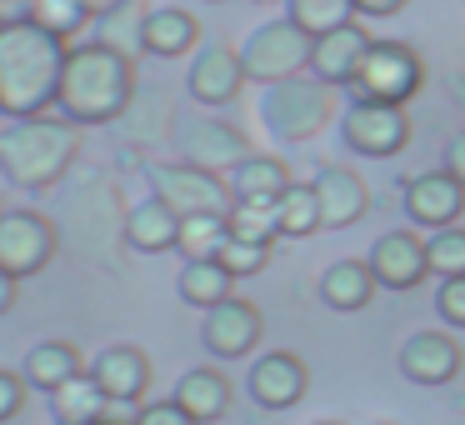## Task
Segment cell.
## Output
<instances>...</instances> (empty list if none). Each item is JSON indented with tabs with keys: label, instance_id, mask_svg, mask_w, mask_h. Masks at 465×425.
Returning a JSON list of instances; mask_svg holds the SVG:
<instances>
[{
	"label": "cell",
	"instance_id": "6da1fadb",
	"mask_svg": "<svg viewBox=\"0 0 465 425\" xmlns=\"http://www.w3.org/2000/svg\"><path fill=\"white\" fill-rule=\"evenodd\" d=\"M65 55H71V45L41 31L35 21L0 25V115L31 121V115L51 111L61 95Z\"/></svg>",
	"mask_w": 465,
	"mask_h": 425
},
{
	"label": "cell",
	"instance_id": "7a4b0ae2",
	"mask_svg": "<svg viewBox=\"0 0 465 425\" xmlns=\"http://www.w3.org/2000/svg\"><path fill=\"white\" fill-rule=\"evenodd\" d=\"M135 91H141V81H135L131 51H115L105 41H81L65 55L55 105L75 125H115Z\"/></svg>",
	"mask_w": 465,
	"mask_h": 425
},
{
	"label": "cell",
	"instance_id": "3957f363",
	"mask_svg": "<svg viewBox=\"0 0 465 425\" xmlns=\"http://www.w3.org/2000/svg\"><path fill=\"white\" fill-rule=\"evenodd\" d=\"M81 125L65 115H31L0 125V175L21 191H51L75 171Z\"/></svg>",
	"mask_w": 465,
	"mask_h": 425
},
{
	"label": "cell",
	"instance_id": "277c9868",
	"mask_svg": "<svg viewBox=\"0 0 465 425\" xmlns=\"http://www.w3.org/2000/svg\"><path fill=\"white\" fill-rule=\"evenodd\" d=\"M331 121H335V85L315 81V75H295V81H281L265 91V125L285 145L315 141Z\"/></svg>",
	"mask_w": 465,
	"mask_h": 425
},
{
	"label": "cell",
	"instance_id": "5b68a950",
	"mask_svg": "<svg viewBox=\"0 0 465 425\" xmlns=\"http://www.w3.org/2000/svg\"><path fill=\"white\" fill-rule=\"evenodd\" d=\"M145 181H151L155 201H165L181 221L185 215H231V205H235L231 181L191 161H155V165H145Z\"/></svg>",
	"mask_w": 465,
	"mask_h": 425
},
{
	"label": "cell",
	"instance_id": "8992f818",
	"mask_svg": "<svg viewBox=\"0 0 465 425\" xmlns=\"http://www.w3.org/2000/svg\"><path fill=\"white\" fill-rule=\"evenodd\" d=\"M425 85V61L405 41H371L351 91L355 101H381V105H405Z\"/></svg>",
	"mask_w": 465,
	"mask_h": 425
},
{
	"label": "cell",
	"instance_id": "52a82bcc",
	"mask_svg": "<svg viewBox=\"0 0 465 425\" xmlns=\"http://www.w3.org/2000/svg\"><path fill=\"white\" fill-rule=\"evenodd\" d=\"M241 61H245V75L271 91V85L295 81V75L311 71V35L295 21H265L261 31H251V41L241 45Z\"/></svg>",
	"mask_w": 465,
	"mask_h": 425
},
{
	"label": "cell",
	"instance_id": "ba28073f",
	"mask_svg": "<svg viewBox=\"0 0 465 425\" xmlns=\"http://www.w3.org/2000/svg\"><path fill=\"white\" fill-rule=\"evenodd\" d=\"M61 251V231L41 211H0V271L25 281L41 275Z\"/></svg>",
	"mask_w": 465,
	"mask_h": 425
},
{
	"label": "cell",
	"instance_id": "9c48e42d",
	"mask_svg": "<svg viewBox=\"0 0 465 425\" xmlns=\"http://www.w3.org/2000/svg\"><path fill=\"white\" fill-rule=\"evenodd\" d=\"M175 145H181V161L205 165L215 175H231L241 161H251V135L241 125L221 121V115H185L181 131H175Z\"/></svg>",
	"mask_w": 465,
	"mask_h": 425
},
{
	"label": "cell",
	"instance_id": "30bf717a",
	"mask_svg": "<svg viewBox=\"0 0 465 425\" xmlns=\"http://www.w3.org/2000/svg\"><path fill=\"white\" fill-rule=\"evenodd\" d=\"M345 145L355 155H375V161H391L411 145V115L405 105H381V101H355L345 105Z\"/></svg>",
	"mask_w": 465,
	"mask_h": 425
},
{
	"label": "cell",
	"instance_id": "8fae6325",
	"mask_svg": "<svg viewBox=\"0 0 465 425\" xmlns=\"http://www.w3.org/2000/svg\"><path fill=\"white\" fill-rule=\"evenodd\" d=\"M245 81H251V75H245L241 51H235V45H225V41H211V45H201V51H195L191 75H185V91H191L195 105L221 111V105H231L235 95L245 91Z\"/></svg>",
	"mask_w": 465,
	"mask_h": 425
},
{
	"label": "cell",
	"instance_id": "7c38bea8",
	"mask_svg": "<svg viewBox=\"0 0 465 425\" xmlns=\"http://www.w3.org/2000/svg\"><path fill=\"white\" fill-rule=\"evenodd\" d=\"M261 305L245 301V295H231V301H221L215 311H205L201 321V341L211 355H221V361H241V355H251L255 345H261Z\"/></svg>",
	"mask_w": 465,
	"mask_h": 425
},
{
	"label": "cell",
	"instance_id": "4fadbf2b",
	"mask_svg": "<svg viewBox=\"0 0 465 425\" xmlns=\"http://www.w3.org/2000/svg\"><path fill=\"white\" fill-rule=\"evenodd\" d=\"M401 205L415 231H445V225H460V215H465V185L450 171H425L405 181Z\"/></svg>",
	"mask_w": 465,
	"mask_h": 425
},
{
	"label": "cell",
	"instance_id": "5bb4252c",
	"mask_svg": "<svg viewBox=\"0 0 465 425\" xmlns=\"http://www.w3.org/2000/svg\"><path fill=\"white\" fill-rule=\"evenodd\" d=\"M365 265H371V275H375L381 291H415V285L430 275V271H425V235L415 231V225L385 231L381 241L371 245Z\"/></svg>",
	"mask_w": 465,
	"mask_h": 425
},
{
	"label": "cell",
	"instance_id": "9a60e30c",
	"mask_svg": "<svg viewBox=\"0 0 465 425\" xmlns=\"http://www.w3.org/2000/svg\"><path fill=\"white\" fill-rule=\"evenodd\" d=\"M245 390H251V400L261 410H291L311 390V371H305V361L295 351H265L261 361H251Z\"/></svg>",
	"mask_w": 465,
	"mask_h": 425
},
{
	"label": "cell",
	"instance_id": "2e32d148",
	"mask_svg": "<svg viewBox=\"0 0 465 425\" xmlns=\"http://www.w3.org/2000/svg\"><path fill=\"white\" fill-rule=\"evenodd\" d=\"M465 365V351L450 331H415L401 345V375L415 385H450Z\"/></svg>",
	"mask_w": 465,
	"mask_h": 425
},
{
	"label": "cell",
	"instance_id": "e0dca14e",
	"mask_svg": "<svg viewBox=\"0 0 465 425\" xmlns=\"http://www.w3.org/2000/svg\"><path fill=\"white\" fill-rule=\"evenodd\" d=\"M311 185H315V195H321V221L331 225V231H345V225L365 221V211H371V185H365L361 171H351V165H321Z\"/></svg>",
	"mask_w": 465,
	"mask_h": 425
},
{
	"label": "cell",
	"instance_id": "ac0fdd59",
	"mask_svg": "<svg viewBox=\"0 0 465 425\" xmlns=\"http://www.w3.org/2000/svg\"><path fill=\"white\" fill-rule=\"evenodd\" d=\"M371 41L375 35L355 21L331 31V35H321V41H311V75L325 85H351L361 61H365V51H371Z\"/></svg>",
	"mask_w": 465,
	"mask_h": 425
},
{
	"label": "cell",
	"instance_id": "d6986e66",
	"mask_svg": "<svg viewBox=\"0 0 465 425\" xmlns=\"http://www.w3.org/2000/svg\"><path fill=\"white\" fill-rule=\"evenodd\" d=\"M91 375L105 390V400H141L151 390V355L141 345H105L91 361Z\"/></svg>",
	"mask_w": 465,
	"mask_h": 425
},
{
	"label": "cell",
	"instance_id": "ffe728a7",
	"mask_svg": "<svg viewBox=\"0 0 465 425\" xmlns=\"http://www.w3.org/2000/svg\"><path fill=\"white\" fill-rule=\"evenodd\" d=\"M171 400L181 405L195 425H211V420H225V410L235 405V385H231V375L215 371V365H195V371H185L181 381H175Z\"/></svg>",
	"mask_w": 465,
	"mask_h": 425
},
{
	"label": "cell",
	"instance_id": "44dd1931",
	"mask_svg": "<svg viewBox=\"0 0 465 425\" xmlns=\"http://www.w3.org/2000/svg\"><path fill=\"white\" fill-rule=\"evenodd\" d=\"M115 131H121V141H131V145H155V141H165V135L181 131V115H175L171 95H165L161 85H145V91L131 95V105H125L121 121H115Z\"/></svg>",
	"mask_w": 465,
	"mask_h": 425
},
{
	"label": "cell",
	"instance_id": "7402d4cb",
	"mask_svg": "<svg viewBox=\"0 0 465 425\" xmlns=\"http://www.w3.org/2000/svg\"><path fill=\"white\" fill-rule=\"evenodd\" d=\"M201 45V21L181 5H161V11L145 15L141 25V51L145 55H161V61H181L185 51Z\"/></svg>",
	"mask_w": 465,
	"mask_h": 425
},
{
	"label": "cell",
	"instance_id": "603a6c76",
	"mask_svg": "<svg viewBox=\"0 0 465 425\" xmlns=\"http://www.w3.org/2000/svg\"><path fill=\"white\" fill-rule=\"evenodd\" d=\"M125 245L141 255H161V251H175L181 245V215L171 211L165 201H141L125 211Z\"/></svg>",
	"mask_w": 465,
	"mask_h": 425
},
{
	"label": "cell",
	"instance_id": "cb8c5ba5",
	"mask_svg": "<svg viewBox=\"0 0 465 425\" xmlns=\"http://www.w3.org/2000/svg\"><path fill=\"white\" fill-rule=\"evenodd\" d=\"M225 181H231L235 201H261V205H275L291 191V171H285V161H275V155H251V161H241Z\"/></svg>",
	"mask_w": 465,
	"mask_h": 425
},
{
	"label": "cell",
	"instance_id": "d4e9b609",
	"mask_svg": "<svg viewBox=\"0 0 465 425\" xmlns=\"http://www.w3.org/2000/svg\"><path fill=\"white\" fill-rule=\"evenodd\" d=\"M81 371H91V365L81 361V351H75L71 341H41L31 355H25V385H35V390H61L71 375H81Z\"/></svg>",
	"mask_w": 465,
	"mask_h": 425
},
{
	"label": "cell",
	"instance_id": "484cf974",
	"mask_svg": "<svg viewBox=\"0 0 465 425\" xmlns=\"http://www.w3.org/2000/svg\"><path fill=\"white\" fill-rule=\"evenodd\" d=\"M375 291H381V285H375V275L365 261H335L331 271L321 275V301L331 305V311H365Z\"/></svg>",
	"mask_w": 465,
	"mask_h": 425
},
{
	"label": "cell",
	"instance_id": "4316f807",
	"mask_svg": "<svg viewBox=\"0 0 465 425\" xmlns=\"http://www.w3.org/2000/svg\"><path fill=\"white\" fill-rule=\"evenodd\" d=\"M51 415L61 425H95L105 415V390L95 385L91 371L71 375L61 390H51Z\"/></svg>",
	"mask_w": 465,
	"mask_h": 425
},
{
	"label": "cell",
	"instance_id": "83f0119b",
	"mask_svg": "<svg viewBox=\"0 0 465 425\" xmlns=\"http://www.w3.org/2000/svg\"><path fill=\"white\" fill-rule=\"evenodd\" d=\"M235 295V275L225 271L221 261H185L181 271V301L185 305H201V311H215L221 301Z\"/></svg>",
	"mask_w": 465,
	"mask_h": 425
},
{
	"label": "cell",
	"instance_id": "f1b7e54d",
	"mask_svg": "<svg viewBox=\"0 0 465 425\" xmlns=\"http://www.w3.org/2000/svg\"><path fill=\"white\" fill-rule=\"evenodd\" d=\"M285 21H295L311 41L355 21V0H285Z\"/></svg>",
	"mask_w": 465,
	"mask_h": 425
},
{
	"label": "cell",
	"instance_id": "f546056e",
	"mask_svg": "<svg viewBox=\"0 0 465 425\" xmlns=\"http://www.w3.org/2000/svg\"><path fill=\"white\" fill-rule=\"evenodd\" d=\"M275 221H281V235H311L321 231V195H315V185L305 181H291V191L275 201Z\"/></svg>",
	"mask_w": 465,
	"mask_h": 425
},
{
	"label": "cell",
	"instance_id": "4dcf8cb0",
	"mask_svg": "<svg viewBox=\"0 0 465 425\" xmlns=\"http://www.w3.org/2000/svg\"><path fill=\"white\" fill-rule=\"evenodd\" d=\"M225 241H231L225 215H185L181 221V245H175V251H181L185 261H215Z\"/></svg>",
	"mask_w": 465,
	"mask_h": 425
},
{
	"label": "cell",
	"instance_id": "1f68e13d",
	"mask_svg": "<svg viewBox=\"0 0 465 425\" xmlns=\"http://www.w3.org/2000/svg\"><path fill=\"white\" fill-rule=\"evenodd\" d=\"M235 241H255V245H275L281 241V221H275V205L261 201H235L231 215H225Z\"/></svg>",
	"mask_w": 465,
	"mask_h": 425
},
{
	"label": "cell",
	"instance_id": "d6a6232c",
	"mask_svg": "<svg viewBox=\"0 0 465 425\" xmlns=\"http://www.w3.org/2000/svg\"><path fill=\"white\" fill-rule=\"evenodd\" d=\"M425 271L435 281H455L465 275V225H445L425 241Z\"/></svg>",
	"mask_w": 465,
	"mask_h": 425
},
{
	"label": "cell",
	"instance_id": "836d02e7",
	"mask_svg": "<svg viewBox=\"0 0 465 425\" xmlns=\"http://www.w3.org/2000/svg\"><path fill=\"white\" fill-rule=\"evenodd\" d=\"M31 21L41 25V31L71 41V35L81 31L85 21H95V15L85 11V0H31Z\"/></svg>",
	"mask_w": 465,
	"mask_h": 425
},
{
	"label": "cell",
	"instance_id": "e575fe53",
	"mask_svg": "<svg viewBox=\"0 0 465 425\" xmlns=\"http://www.w3.org/2000/svg\"><path fill=\"white\" fill-rule=\"evenodd\" d=\"M271 251H275V245H255V241H235V235H231L215 261H221L235 281H245V275H261L265 265H271Z\"/></svg>",
	"mask_w": 465,
	"mask_h": 425
},
{
	"label": "cell",
	"instance_id": "d590c367",
	"mask_svg": "<svg viewBox=\"0 0 465 425\" xmlns=\"http://www.w3.org/2000/svg\"><path fill=\"white\" fill-rule=\"evenodd\" d=\"M435 315H440L445 325H455V331H465V275L440 281V291H435Z\"/></svg>",
	"mask_w": 465,
	"mask_h": 425
},
{
	"label": "cell",
	"instance_id": "8d00e7d4",
	"mask_svg": "<svg viewBox=\"0 0 465 425\" xmlns=\"http://www.w3.org/2000/svg\"><path fill=\"white\" fill-rule=\"evenodd\" d=\"M21 405H25V375L0 371V425L15 420V415H21Z\"/></svg>",
	"mask_w": 465,
	"mask_h": 425
},
{
	"label": "cell",
	"instance_id": "74e56055",
	"mask_svg": "<svg viewBox=\"0 0 465 425\" xmlns=\"http://www.w3.org/2000/svg\"><path fill=\"white\" fill-rule=\"evenodd\" d=\"M135 425H195V420H191V415H185L175 400H151V405H141Z\"/></svg>",
	"mask_w": 465,
	"mask_h": 425
},
{
	"label": "cell",
	"instance_id": "f35d334b",
	"mask_svg": "<svg viewBox=\"0 0 465 425\" xmlns=\"http://www.w3.org/2000/svg\"><path fill=\"white\" fill-rule=\"evenodd\" d=\"M440 171H450L455 181L465 185V131H455L450 141H445V165H440Z\"/></svg>",
	"mask_w": 465,
	"mask_h": 425
},
{
	"label": "cell",
	"instance_id": "ab89813d",
	"mask_svg": "<svg viewBox=\"0 0 465 425\" xmlns=\"http://www.w3.org/2000/svg\"><path fill=\"white\" fill-rule=\"evenodd\" d=\"M405 0H355V15H375V21H385V15H401Z\"/></svg>",
	"mask_w": 465,
	"mask_h": 425
},
{
	"label": "cell",
	"instance_id": "60d3db41",
	"mask_svg": "<svg viewBox=\"0 0 465 425\" xmlns=\"http://www.w3.org/2000/svg\"><path fill=\"white\" fill-rule=\"evenodd\" d=\"M15 295H21V281H15V275H5V271H0V315H5V311H11V305H15Z\"/></svg>",
	"mask_w": 465,
	"mask_h": 425
},
{
	"label": "cell",
	"instance_id": "b9f144b4",
	"mask_svg": "<svg viewBox=\"0 0 465 425\" xmlns=\"http://www.w3.org/2000/svg\"><path fill=\"white\" fill-rule=\"evenodd\" d=\"M125 0H85V11L95 15V21H101V15H111V11H121Z\"/></svg>",
	"mask_w": 465,
	"mask_h": 425
},
{
	"label": "cell",
	"instance_id": "7bdbcfd3",
	"mask_svg": "<svg viewBox=\"0 0 465 425\" xmlns=\"http://www.w3.org/2000/svg\"><path fill=\"white\" fill-rule=\"evenodd\" d=\"M311 425H341V420H311Z\"/></svg>",
	"mask_w": 465,
	"mask_h": 425
},
{
	"label": "cell",
	"instance_id": "ee69618b",
	"mask_svg": "<svg viewBox=\"0 0 465 425\" xmlns=\"http://www.w3.org/2000/svg\"><path fill=\"white\" fill-rule=\"evenodd\" d=\"M255 5H275V0H255Z\"/></svg>",
	"mask_w": 465,
	"mask_h": 425
},
{
	"label": "cell",
	"instance_id": "f6af8a7d",
	"mask_svg": "<svg viewBox=\"0 0 465 425\" xmlns=\"http://www.w3.org/2000/svg\"><path fill=\"white\" fill-rule=\"evenodd\" d=\"M95 425H111V420H95Z\"/></svg>",
	"mask_w": 465,
	"mask_h": 425
},
{
	"label": "cell",
	"instance_id": "bcb514c9",
	"mask_svg": "<svg viewBox=\"0 0 465 425\" xmlns=\"http://www.w3.org/2000/svg\"><path fill=\"white\" fill-rule=\"evenodd\" d=\"M215 5H221V0H215Z\"/></svg>",
	"mask_w": 465,
	"mask_h": 425
},
{
	"label": "cell",
	"instance_id": "7dc6e473",
	"mask_svg": "<svg viewBox=\"0 0 465 425\" xmlns=\"http://www.w3.org/2000/svg\"><path fill=\"white\" fill-rule=\"evenodd\" d=\"M55 425H61V420H55Z\"/></svg>",
	"mask_w": 465,
	"mask_h": 425
}]
</instances>
